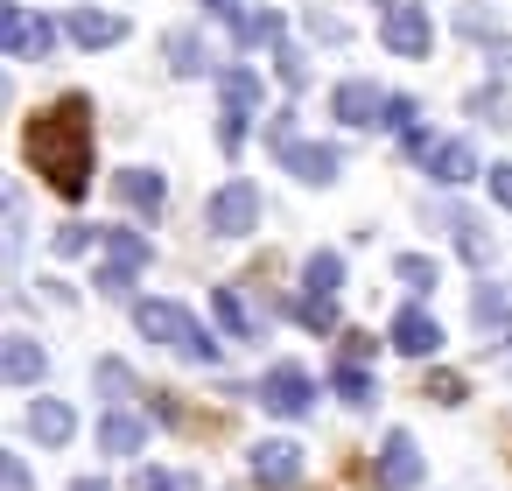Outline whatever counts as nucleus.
Here are the masks:
<instances>
[{"label":"nucleus","mask_w":512,"mask_h":491,"mask_svg":"<svg viewBox=\"0 0 512 491\" xmlns=\"http://www.w3.org/2000/svg\"><path fill=\"white\" fill-rule=\"evenodd\" d=\"M71 36H78L85 50H113V43H127V15H106V8H78V15H71Z\"/></svg>","instance_id":"15"},{"label":"nucleus","mask_w":512,"mask_h":491,"mask_svg":"<svg viewBox=\"0 0 512 491\" xmlns=\"http://www.w3.org/2000/svg\"><path fill=\"white\" fill-rule=\"evenodd\" d=\"M449 232H456V253H463L470 267H491V253H498V246H491V232H484V218H477V211H449Z\"/></svg>","instance_id":"16"},{"label":"nucleus","mask_w":512,"mask_h":491,"mask_svg":"<svg viewBox=\"0 0 512 491\" xmlns=\"http://www.w3.org/2000/svg\"><path fill=\"white\" fill-rule=\"evenodd\" d=\"M141 435H148V428H141L127 407H106V421H99V449H106V456H134Z\"/></svg>","instance_id":"19"},{"label":"nucleus","mask_w":512,"mask_h":491,"mask_svg":"<svg viewBox=\"0 0 512 491\" xmlns=\"http://www.w3.org/2000/svg\"><path fill=\"white\" fill-rule=\"evenodd\" d=\"M218 148H225V155L246 148V106H225V120H218Z\"/></svg>","instance_id":"31"},{"label":"nucleus","mask_w":512,"mask_h":491,"mask_svg":"<svg viewBox=\"0 0 512 491\" xmlns=\"http://www.w3.org/2000/svg\"><path fill=\"white\" fill-rule=\"evenodd\" d=\"M253 225H260V190H253L246 176H232V183L211 197V232H218V239H246Z\"/></svg>","instance_id":"6"},{"label":"nucleus","mask_w":512,"mask_h":491,"mask_svg":"<svg viewBox=\"0 0 512 491\" xmlns=\"http://www.w3.org/2000/svg\"><path fill=\"white\" fill-rule=\"evenodd\" d=\"M29 435H36V442H57V449H64V442L78 435V414H71L64 400H36V407H29Z\"/></svg>","instance_id":"17"},{"label":"nucleus","mask_w":512,"mask_h":491,"mask_svg":"<svg viewBox=\"0 0 512 491\" xmlns=\"http://www.w3.org/2000/svg\"><path fill=\"white\" fill-rule=\"evenodd\" d=\"M239 43H281V8H260L239 22Z\"/></svg>","instance_id":"28"},{"label":"nucleus","mask_w":512,"mask_h":491,"mask_svg":"<svg viewBox=\"0 0 512 491\" xmlns=\"http://www.w3.org/2000/svg\"><path fill=\"white\" fill-rule=\"evenodd\" d=\"M309 36H316V43H337V50L351 43V29H344L337 15H309Z\"/></svg>","instance_id":"35"},{"label":"nucleus","mask_w":512,"mask_h":491,"mask_svg":"<svg viewBox=\"0 0 512 491\" xmlns=\"http://www.w3.org/2000/svg\"><path fill=\"white\" fill-rule=\"evenodd\" d=\"M281 85H288V92H302V85H309V64H302L295 50H281Z\"/></svg>","instance_id":"38"},{"label":"nucleus","mask_w":512,"mask_h":491,"mask_svg":"<svg viewBox=\"0 0 512 491\" xmlns=\"http://www.w3.org/2000/svg\"><path fill=\"white\" fill-rule=\"evenodd\" d=\"M288 141H302V134H295V113H281V120H267V148H274V155H281V148H288Z\"/></svg>","instance_id":"39"},{"label":"nucleus","mask_w":512,"mask_h":491,"mask_svg":"<svg viewBox=\"0 0 512 491\" xmlns=\"http://www.w3.org/2000/svg\"><path fill=\"white\" fill-rule=\"evenodd\" d=\"M134 323H141V337L148 344H162V351H176V358H190V365H211L218 358V344H211V330L183 309V302H134Z\"/></svg>","instance_id":"2"},{"label":"nucleus","mask_w":512,"mask_h":491,"mask_svg":"<svg viewBox=\"0 0 512 491\" xmlns=\"http://www.w3.org/2000/svg\"><path fill=\"white\" fill-rule=\"evenodd\" d=\"M71 491H113V484H106V477H78Z\"/></svg>","instance_id":"43"},{"label":"nucleus","mask_w":512,"mask_h":491,"mask_svg":"<svg viewBox=\"0 0 512 491\" xmlns=\"http://www.w3.org/2000/svg\"><path fill=\"white\" fill-rule=\"evenodd\" d=\"M372 484H379V491H414V484H421V449H414V435H407V428H393V435L379 442Z\"/></svg>","instance_id":"7"},{"label":"nucleus","mask_w":512,"mask_h":491,"mask_svg":"<svg viewBox=\"0 0 512 491\" xmlns=\"http://www.w3.org/2000/svg\"><path fill=\"white\" fill-rule=\"evenodd\" d=\"M470 113L491 120V127H512V92L505 85H484V92H470Z\"/></svg>","instance_id":"26"},{"label":"nucleus","mask_w":512,"mask_h":491,"mask_svg":"<svg viewBox=\"0 0 512 491\" xmlns=\"http://www.w3.org/2000/svg\"><path fill=\"white\" fill-rule=\"evenodd\" d=\"M211 309H218V323H225V337H253V316H246V302H239V288H211Z\"/></svg>","instance_id":"24"},{"label":"nucleus","mask_w":512,"mask_h":491,"mask_svg":"<svg viewBox=\"0 0 512 491\" xmlns=\"http://www.w3.org/2000/svg\"><path fill=\"white\" fill-rule=\"evenodd\" d=\"M428 400L456 407V400H470V379H463V372H428Z\"/></svg>","instance_id":"30"},{"label":"nucleus","mask_w":512,"mask_h":491,"mask_svg":"<svg viewBox=\"0 0 512 491\" xmlns=\"http://www.w3.org/2000/svg\"><path fill=\"white\" fill-rule=\"evenodd\" d=\"M379 43H386L393 57L421 64V57L435 50V22H428V8H414V0H400V8H386V22H379Z\"/></svg>","instance_id":"5"},{"label":"nucleus","mask_w":512,"mask_h":491,"mask_svg":"<svg viewBox=\"0 0 512 491\" xmlns=\"http://www.w3.org/2000/svg\"><path fill=\"white\" fill-rule=\"evenodd\" d=\"M428 169H435V183H449V190H456V183H470V176H477V155H470L463 141H435V148H428Z\"/></svg>","instance_id":"18"},{"label":"nucleus","mask_w":512,"mask_h":491,"mask_svg":"<svg viewBox=\"0 0 512 491\" xmlns=\"http://www.w3.org/2000/svg\"><path fill=\"white\" fill-rule=\"evenodd\" d=\"M260 407H267V414H281V421H302V414L316 407V386H309V372H295V365L267 372V379H260Z\"/></svg>","instance_id":"8"},{"label":"nucleus","mask_w":512,"mask_h":491,"mask_svg":"<svg viewBox=\"0 0 512 491\" xmlns=\"http://www.w3.org/2000/svg\"><path fill=\"white\" fill-rule=\"evenodd\" d=\"M281 169L302 176V183H337L344 176V148L337 141H288L281 148Z\"/></svg>","instance_id":"9"},{"label":"nucleus","mask_w":512,"mask_h":491,"mask_svg":"<svg viewBox=\"0 0 512 491\" xmlns=\"http://www.w3.org/2000/svg\"><path fill=\"white\" fill-rule=\"evenodd\" d=\"M113 190H120V204L141 211V218H162V204H169V183H162L155 169H120Z\"/></svg>","instance_id":"12"},{"label":"nucleus","mask_w":512,"mask_h":491,"mask_svg":"<svg viewBox=\"0 0 512 491\" xmlns=\"http://www.w3.org/2000/svg\"><path fill=\"white\" fill-rule=\"evenodd\" d=\"M155 260V246L141 239V232H106V267H127V274H141Z\"/></svg>","instance_id":"22"},{"label":"nucleus","mask_w":512,"mask_h":491,"mask_svg":"<svg viewBox=\"0 0 512 491\" xmlns=\"http://www.w3.org/2000/svg\"><path fill=\"white\" fill-rule=\"evenodd\" d=\"M0 50L22 57V64H36V57L57 50V22L50 15H29L22 0H0Z\"/></svg>","instance_id":"4"},{"label":"nucleus","mask_w":512,"mask_h":491,"mask_svg":"<svg viewBox=\"0 0 512 491\" xmlns=\"http://www.w3.org/2000/svg\"><path fill=\"white\" fill-rule=\"evenodd\" d=\"M22 155H29V169H36L64 204H78V197L92 190V106H85V99L43 106V113L29 120V134H22Z\"/></svg>","instance_id":"1"},{"label":"nucleus","mask_w":512,"mask_h":491,"mask_svg":"<svg viewBox=\"0 0 512 491\" xmlns=\"http://www.w3.org/2000/svg\"><path fill=\"white\" fill-rule=\"evenodd\" d=\"M0 484H8V491H29V470H22V456H0Z\"/></svg>","instance_id":"41"},{"label":"nucleus","mask_w":512,"mask_h":491,"mask_svg":"<svg viewBox=\"0 0 512 491\" xmlns=\"http://www.w3.org/2000/svg\"><path fill=\"white\" fill-rule=\"evenodd\" d=\"M141 491H204V484H197L190 470H162V463H148V470H141Z\"/></svg>","instance_id":"29"},{"label":"nucleus","mask_w":512,"mask_h":491,"mask_svg":"<svg viewBox=\"0 0 512 491\" xmlns=\"http://www.w3.org/2000/svg\"><path fill=\"white\" fill-rule=\"evenodd\" d=\"M372 351H379V344H372L365 330H344V337H337V358H344V365H365Z\"/></svg>","instance_id":"34"},{"label":"nucleus","mask_w":512,"mask_h":491,"mask_svg":"<svg viewBox=\"0 0 512 491\" xmlns=\"http://www.w3.org/2000/svg\"><path fill=\"white\" fill-rule=\"evenodd\" d=\"M330 120H344V127H386V99L372 92V85H337L330 92Z\"/></svg>","instance_id":"10"},{"label":"nucleus","mask_w":512,"mask_h":491,"mask_svg":"<svg viewBox=\"0 0 512 491\" xmlns=\"http://www.w3.org/2000/svg\"><path fill=\"white\" fill-rule=\"evenodd\" d=\"M330 386H337L344 407H372V400H379V393H372V372H365V365H344V358L330 365Z\"/></svg>","instance_id":"23"},{"label":"nucleus","mask_w":512,"mask_h":491,"mask_svg":"<svg viewBox=\"0 0 512 491\" xmlns=\"http://www.w3.org/2000/svg\"><path fill=\"white\" fill-rule=\"evenodd\" d=\"M337 295H344V260L337 253H309L302 267V302H288V316H302L309 330H337Z\"/></svg>","instance_id":"3"},{"label":"nucleus","mask_w":512,"mask_h":491,"mask_svg":"<svg viewBox=\"0 0 512 491\" xmlns=\"http://www.w3.org/2000/svg\"><path fill=\"white\" fill-rule=\"evenodd\" d=\"M491 197H498V211H512V162L491 169Z\"/></svg>","instance_id":"40"},{"label":"nucleus","mask_w":512,"mask_h":491,"mask_svg":"<svg viewBox=\"0 0 512 491\" xmlns=\"http://www.w3.org/2000/svg\"><path fill=\"white\" fill-rule=\"evenodd\" d=\"M99 295H106V302H127V295H134V274H127V267H106V274H99Z\"/></svg>","instance_id":"37"},{"label":"nucleus","mask_w":512,"mask_h":491,"mask_svg":"<svg viewBox=\"0 0 512 491\" xmlns=\"http://www.w3.org/2000/svg\"><path fill=\"white\" fill-rule=\"evenodd\" d=\"M85 246H92V225H57V260H71Z\"/></svg>","instance_id":"36"},{"label":"nucleus","mask_w":512,"mask_h":491,"mask_svg":"<svg viewBox=\"0 0 512 491\" xmlns=\"http://www.w3.org/2000/svg\"><path fill=\"white\" fill-rule=\"evenodd\" d=\"M225 106H246V113L260 106V78H253L246 64H232V71H225Z\"/></svg>","instance_id":"27"},{"label":"nucleus","mask_w":512,"mask_h":491,"mask_svg":"<svg viewBox=\"0 0 512 491\" xmlns=\"http://www.w3.org/2000/svg\"><path fill=\"white\" fill-rule=\"evenodd\" d=\"M470 316H477V330H512V288L484 281V288L470 295Z\"/></svg>","instance_id":"20"},{"label":"nucleus","mask_w":512,"mask_h":491,"mask_svg":"<svg viewBox=\"0 0 512 491\" xmlns=\"http://www.w3.org/2000/svg\"><path fill=\"white\" fill-rule=\"evenodd\" d=\"M162 64H169L176 78H197V71H204V43H197L190 29H169V36H162Z\"/></svg>","instance_id":"21"},{"label":"nucleus","mask_w":512,"mask_h":491,"mask_svg":"<svg viewBox=\"0 0 512 491\" xmlns=\"http://www.w3.org/2000/svg\"><path fill=\"white\" fill-rule=\"evenodd\" d=\"M435 344H442V330H435L428 309H400V316H393V351H400V358H428Z\"/></svg>","instance_id":"13"},{"label":"nucleus","mask_w":512,"mask_h":491,"mask_svg":"<svg viewBox=\"0 0 512 491\" xmlns=\"http://www.w3.org/2000/svg\"><path fill=\"white\" fill-rule=\"evenodd\" d=\"M204 8H211V15H225V22H232V15H239V0H204Z\"/></svg>","instance_id":"42"},{"label":"nucleus","mask_w":512,"mask_h":491,"mask_svg":"<svg viewBox=\"0 0 512 491\" xmlns=\"http://www.w3.org/2000/svg\"><path fill=\"white\" fill-rule=\"evenodd\" d=\"M99 386H106V393H113V407H120V400L134 393V372H127L120 358H99Z\"/></svg>","instance_id":"32"},{"label":"nucleus","mask_w":512,"mask_h":491,"mask_svg":"<svg viewBox=\"0 0 512 491\" xmlns=\"http://www.w3.org/2000/svg\"><path fill=\"white\" fill-rule=\"evenodd\" d=\"M393 274H400V281H407L414 295H428V288L442 281V267H435L428 253H400V260H393Z\"/></svg>","instance_id":"25"},{"label":"nucleus","mask_w":512,"mask_h":491,"mask_svg":"<svg viewBox=\"0 0 512 491\" xmlns=\"http://www.w3.org/2000/svg\"><path fill=\"white\" fill-rule=\"evenodd\" d=\"M253 477H260L267 491H288V484L302 477V449L281 442V435H274V442H253Z\"/></svg>","instance_id":"11"},{"label":"nucleus","mask_w":512,"mask_h":491,"mask_svg":"<svg viewBox=\"0 0 512 491\" xmlns=\"http://www.w3.org/2000/svg\"><path fill=\"white\" fill-rule=\"evenodd\" d=\"M386 127H400V134L414 141V134H421V106H414V99H386Z\"/></svg>","instance_id":"33"},{"label":"nucleus","mask_w":512,"mask_h":491,"mask_svg":"<svg viewBox=\"0 0 512 491\" xmlns=\"http://www.w3.org/2000/svg\"><path fill=\"white\" fill-rule=\"evenodd\" d=\"M43 344L36 337H8V344H0V379H8V386H36L43 379Z\"/></svg>","instance_id":"14"}]
</instances>
